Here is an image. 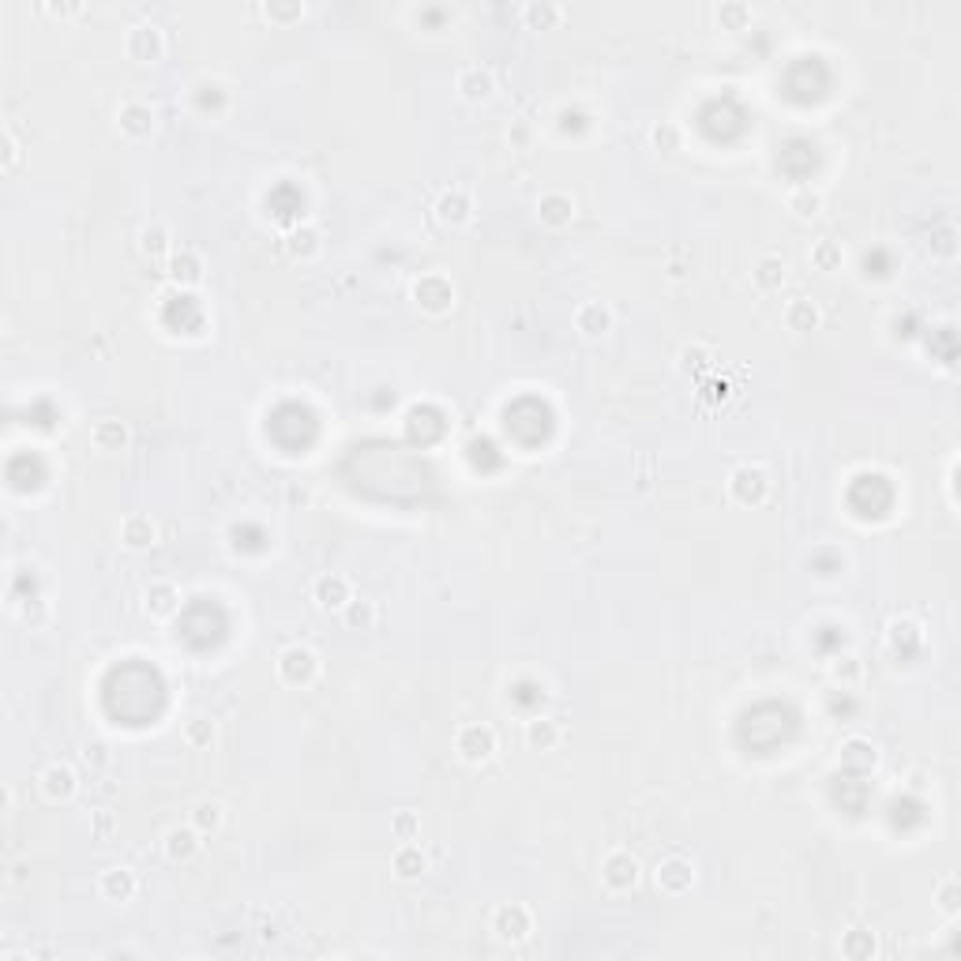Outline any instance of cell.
Wrapping results in <instances>:
<instances>
[{
  "mask_svg": "<svg viewBox=\"0 0 961 961\" xmlns=\"http://www.w3.org/2000/svg\"><path fill=\"white\" fill-rule=\"evenodd\" d=\"M279 676H282V683H289V688H308V683H316V676H319L316 650H308V646H286L279 654Z\"/></svg>",
  "mask_w": 961,
  "mask_h": 961,
  "instance_id": "obj_1",
  "label": "cell"
},
{
  "mask_svg": "<svg viewBox=\"0 0 961 961\" xmlns=\"http://www.w3.org/2000/svg\"><path fill=\"white\" fill-rule=\"evenodd\" d=\"M752 279L766 293L781 289V282H785V260H781V255H759L755 267H752Z\"/></svg>",
  "mask_w": 961,
  "mask_h": 961,
  "instance_id": "obj_25",
  "label": "cell"
},
{
  "mask_svg": "<svg viewBox=\"0 0 961 961\" xmlns=\"http://www.w3.org/2000/svg\"><path fill=\"white\" fill-rule=\"evenodd\" d=\"M177 605H181V593H177L174 583H165V579H162V583H151V586H147V612L158 616V620L174 616Z\"/></svg>",
  "mask_w": 961,
  "mask_h": 961,
  "instance_id": "obj_21",
  "label": "cell"
},
{
  "mask_svg": "<svg viewBox=\"0 0 961 961\" xmlns=\"http://www.w3.org/2000/svg\"><path fill=\"white\" fill-rule=\"evenodd\" d=\"M117 124H120L124 136L147 139V136L155 132V110L147 102H124L120 110H117Z\"/></svg>",
  "mask_w": 961,
  "mask_h": 961,
  "instance_id": "obj_11",
  "label": "cell"
},
{
  "mask_svg": "<svg viewBox=\"0 0 961 961\" xmlns=\"http://www.w3.org/2000/svg\"><path fill=\"white\" fill-rule=\"evenodd\" d=\"M493 931L503 939V943H522V939L533 931V916H529V909L526 905H500L496 912H493Z\"/></svg>",
  "mask_w": 961,
  "mask_h": 961,
  "instance_id": "obj_8",
  "label": "cell"
},
{
  "mask_svg": "<svg viewBox=\"0 0 961 961\" xmlns=\"http://www.w3.org/2000/svg\"><path fill=\"white\" fill-rule=\"evenodd\" d=\"M342 624L350 631H372L376 627V605L365 601V597H353V601L342 609Z\"/></svg>",
  "mask_w": 961,
  "mask_h": 961,
  "instance_id": "obj_29",
  "label": "cell"
},
{
  "mask_svg": "<svg viewBox=\"0 0 961 961\" xmlns=\"http://www.w3.org/2000/svg\"><path fill=\"white\" fill-rule=\"evenodd\" d=\"M215 736H218V729H215V721H210V717H191L184 725V743L188 747H210V743H215Z\"/></svg>",
  "mask_w": 961,
  "mask_h": 961,
  "instance_id": "obj_39",
  "label": "cell"
},
{
  "mask_svg": "<svg viewBox=\"0 0 961 961\" xmlns=\"http://www.w3.org/2000/svg\"><path fill=\"white\" fill-rule=\"evenodd\" d=\"M124 49L136 64H158L165 57V38H162V31L155 23H147L143 19V23H136L132 31H128Z\"/></svg>",
  "mask_w": 961,
  "mask_h": 961,
  "instance_id": "obj_5",
  "label": "cell"
},
{
  "mask_svg": "<svg viewBox=\"0 0 961 961\" xmlns=\"http://www.w3.org/2000/svg\"><path fill=\"white\" fill-rule=\"evenodd\" d=\"M391 834L398 841H414L421 834V819H417V811H395V819H391Z\"/></svg>",
  "mask_w": 961,
  "mask_h": 961,
  "instance_id": "obj_41",
  "label": "cell"
},
{
  "mask_svg": "<svg viewBox=\"0 0 961 961\" xmlns=\"http://www.w3.org/2000/svg\"><path fill=\"white\" fill-rule=\"evenodd\" d=\"M560 725L552 721V717H529L526 721V743L533 747V752H552V747L560 743Z\"/></svg>",
  "mask_w": 961,
  "mask_h": 961,
  "instance_id": "obj_22",
  "label": "cell"
},
{
  "mask_svg": "<svg viewBox=\"0 0 961 961\" xmlns=\"http://www.w3.org/2000/svg\"><path fill=\"white\" fill-rule=\"evenodd\" d=\"M785 324H788V331H815L823 324V308L815 301H807V297H800V301H788Z\"/></svg>",
  "mask_w": 961,
  "mask_h": 961,
  "instance_id": "obj_24",
  "label": "cell"
},
{
  "mask_svg": "<svg viewBox=\"0 0 961 961\" xmlns=\"http://www.w3.org/2000/svg\"><path fill=\"white\" fill-rule=\"evenodd\" d=\"M841 766H852V770H871L875 766V747L860 736H852L841 743Z\"/></svg>",
  "mask_w": 961,
  "mask_h": 961,
  "instance_id": "obj_30",
  "label": "cell"
},
{
  "mask_svg": "<svg viewBox=\"0 0 961 961\" xmlns=\"http://www.w3.org/2000/svg\"><path fill=\"white\" fill-rule=\"evenodd\" d=\"M729 493L736 503L752 507V503H762L766 493H770V477H766L762 466H736L729 474Z\"/></svg>",
  "mask_w": 961,
  "mask_h": 961,
  "instance_id": "obj_4",
  "label": "cell"
},
{
  "mask_svg": "<svg viewBox=\"0 0 961 961\" xmlns=\"http://www.w3.org/2000/svg\"><path fill=\"white\" fill-rule=\"evenodd\" d=\"M424 871H429V857H424V849L405 841L395 852V875L398 879H417V875H424Z\"/></svg>",
  "mask_w": 961,
  "mask_h": 961,
  "instance_id": "obj_27",
  "label": "cell"
},
{
  "mask_svg": "<svg viewBox=\"0 0 961 961\" xmlns=\"http://www.w3.org/2000/svg\"><path fill=\"white\" fill-rule=\"evenodd\" d=\"M436 218L443 226H466L469 218H474V200H469V191H462V188L443 191V196L436 200Z\"/></svg>",
  "mask_w": 961,
  "mask_h": 961,
  "instance_id": "obj_14",
  "label": "cell"
},
{
  "mask_svg": "<svg viewBox=\"0 0 961 961\" xmlns=\"http://www.w3.org/2000/svg\"><path fill=\"white\" fill-rule=\"evenodd\" d=\"M638 860L631 857V852H624V849H616V852H609V857L601 860V883L612 890V894H627V890H635L638 886Z\"/></svg>",
  "mask_w": 961,
  "mask_h": 961,
  "instance_id": "obj_6",
  "label": "cell"
},
{
  "mask_svg": "<svg viewBox=\"0 0 961 961\" xmlns=\"http://www.w3.org/2000/svg\"><path fill=\"white\" fill-rule=\"evenodd\" d=\"M260 12L271 19V23H282V27H286V23H297V19H305L308 8L301 4V0H289V4H286V0H271V4H263Z\"/></svg>",
  "mask_w": 961,
  "mask_h": 961,
  "instance_id": "obj_37",
  "label": "cell"
},
{
  "mask_svg": "<svg viewBox=\"0 0 961 961\" xmlns=\"http://www.w3.org/2000/svg\"><path fill=\"white\" fill-rule=\"evenodd\" d=\"M574 327L583 338H605L612 331V312L605 301H586L574 308Z\"/></svg>",
  "mask_w": 961,
  "mask_h": 961,
  "instance_id": "obj_12",
  "label": "cell"
},
{
  "mask_svg": "<svg viewBox=\"0 0 961 961\" xmlns=\"http://www.w3.org/2000/svg\"><path fill=\"white\" fill-rule=\"evenodd\" d=\"M19 620L27 627H46L49 624V605L41 601V597H27L23 609H19Z\"/></svg>",
  "mask_w": 961,
  "mask_h": 961,
  "instance_id": "obj_42",
  "label": "cell"
},
{
  "mask_svg": "<svg viewBox=\"0 0 961 961\" xmlns=\"http://www.w3.org/2000/svg\"><path fill=\"white\" fill-rule=\"evenodd\" d=\"M98 890H102L105 902H132L136 898V875L128 868H110V871H102Z\"/></svg>",
  "mask_w": 961,
  "mask_h": 961,
  "instance_id": "obj_19",
  "label": "cell"
},
{
  "mask_svg": "<svg viewBox=\"0 0 961 961\" xmlns=\"http://www.w3.org/2000/svg\"><path fill=\"white\" fill-rule=\"evenodd\" d=\"M830 676H834L838 683H860L864 661L857 654H841V657H834V665H830Z\"/></svg>",
  "mask_w": 961,
  "mask_h": 961,
  "instance_id": "obj_40",
  "label": "cell"
},
{
  "mask_svg": "<svg viewBox=\"0 0 961 961\" xmlns=\"http://www.w3.org/2000/svg\"><path fill=\"white\" fill-rule=\"evenodd\" d=\"M91 440H94L98 451H124L128 440H132V432H128V424H124V421H113V417H110V421H98V424H94Z\"/></svg>",
  "mask_w": 961,
  "mask_h": 961,
  "instance_id": "obj_23",
  "label": "cell"
},
{
  "mask_svg": "<svg viewBox=\"0 0 961 961\" xmlns=\"http://www.w3.org/2000/svg\"><path fill=\"white\" fill-rule=\"evenodd\" d=\"M162 852L174 864L181 860H191L200 852V830L196 826H169L165 830V838H162Z\"/></svg>",
  "mask_w": 961,
  "mask_h": 961,
  "instance_id": "obj_15",
  "label": "cell"
},
{
  "mask_svg": "<svg viewBox=\"0 0 961 961\" xmlns=\"http://www.w3.org/2000/svg\"><path fill=\"white\" fill-rule=\"evenodd\" d=\"M38 785H41V796L53 800V804H64V800H72L76 796V788H79V778L68 762H49L46 770L38 774Z\"/></svg>",
  "mask_w": 961,
  "mask_h": 961,
  "instance_id": "obj_7",
  "label": "cell"
},
{
  "mask_svg": "<svg viewBox=\"0 0 961 961\" xmlns=\"http://www.w3.org/2000/svg\"><path fill=\"white\" fill-rule=\"evenodd\" d=\"M113 830H117V819H113V811H91V834L94 838H113Z\"/></svg>",
  "mask_w": 961,
  "mask_h": 961,
  "instance_id": "obj_46",
  "label": "cell"
},
{
  "mask_svg": "<svg viewBox=\"0 0 961 961\" xmlns=\"http://www.w3.org/2000/svg\"><path fill=\"white\" fill-rule=\"evenodd\" d=\"M414 301L429 316H443V312L455 308V286L447 282L443 274H424V279L414 282Z\"/></svg>",
  "mask_w": 961,
  "mask_h": 961,
  "instance_id": "obj_2",
  "label": "cell"
},
{
  "mask_svg": "<svg viewBox=\"0 0 961 961\" xmlns=\"http://www.w3.org/2000/svg\"><path fill=\"white\" fill-rule=\"evenodd\" d=\"M654 879H657V890H665V894H688L695 883V868L688 857H665L657 864Z\"/></svg>",
  "mask_w": 961,
  "mask_h": 961,
  "instance_id": "obj_9",
  "label": "cell"
},
{
  "mask_svg": "<svg viewBox=\"0 0 961 961\" xmlns=\"http://www.w3.org/2000/svg\"><path fill=\"white\" fill-rule=\"evenodd\" d=\"M717 23H721V31H747V23H752V8H747L743 0H721Z\"/></svg>",
  "mask_w": 961,
  "mask_h": 961,
  "instance_id": "obj_32",
  "label": "cell"
},
{
  "mask_svg": "<svg viewBox=\"0 0 961 961\" xmlns=\"http://www.w3.org/2000/svg\"><path fill=\"white\" fill-rule=\"evenodd\" d=\"M455 752L462 755V762L481 766L496 752V733L488 729V725H462L458 736H455Z\"/></svg>",
  "mask_w": 961,
  "mask_h": 961,
  "instance_id": "obj_3",
  "label": "cell"
},
{
  "mask_svg": "<svg viewBox=\"0 0 961 961\" xmlns=\"http://www.w3.org/2000/svg\"><path fill=\"white\" fill-rule=\"evenodd\" d=\"M650 143L657 147V151L676 155V151H680V143H683V136H680V128H676L672 120H657V124L650 128Z\"/></svg>",
  "mask_w": 961,
  "mask_h": 961,
  "instance_id": "obj_38",
  "label": "cell"
},
{
  "mask_svg": "<svg viewBox=\"0 0 961 961\" xmlns=\"http://www.w3.org/2000/svg\"><path fill=\"white\" fill-rule=\"evenodd\" d=\"M935 905H939V912H947V916H957V879H947L943 886H939V894H935Z\"/></svg>",
  "mask_w": 961,
  "mask_h": 961,
  "instance_id": "obj_44",
  "label": "cell"
},
{
  "mask_svg": "<svg viewBox=\"0 0 961 961\" xmlns=\"http://www.w3.org/2000/svg\"><path fill=\"white\" fill-rule=\"evenodd\" d=\"M538 218L552 229H564L571 226L574 218V200L567 196V191H545V196L538 200Z\"/></svg>",
  "mask_w": 961,
  "mask_h": 961,
  "instance_id": "obj_16",
  "label": "cell"
},
{
  "mask_svg": "<svg viewBox=\"0 0 961 961\" xmlns=\"http://www.w3.org/2000/svg\"><path fill=\"white\" fill-rule=\"evenodd\" d=\"M785 207L793 210L796 218H804V222H807V218H815L819 210H823V196H819V191H811V188H796L793 196L785 200Z\"/></svg>",
  "mask_w": 961,
  "mask_h": 961,
  "instance_id": "obj_33",
  "label": "cell"
},
{
  "mask_svg": "<svg viewBox=\"0 0 961 961\" xmlns=\"http://www.w3.org/2000/svg\"><path fill=\"white\" fill-rule=\"evenodd\" d=\"M714 365V350L707 346V342H691V346H683L680 353V369L683 372H707Z\"/></svg>",
  "mask_w": 961,
  "mask_h": 961,
  "instance_id": "obj_34",
  "label": "cell"
},
{
  "mask_svg": "<svg viewBox=\"0 0 961 961\" xmlns=\"http://www.w3.org/2000/svg\"><path fill=\"white\" fill-rule=\"evenodd\" d=\"M312 597H316L319 609H346L353 601V590H350L346 574H324V579H316Z\"/></svg>",
  "mask_w": 961,
  "mask_h": 961,
  "instance_id": "obj_13",
  "label": "cell"
},
{
  "mask_svg": "<svg viewBox=\"0 0 961 961\" xmlns=\"http://www.w3.org/2000/svg\"><path fill=\"white\" fill-rule=\"evenodd\" d=\"M496 91V76L493 68H485V64H466L458 72V94L466 102H488Z\"/></svg>",
  "mask_w": 961,
  "mask_h": 961,
  "instance_id": "obj_10",
  "label": "cell"
},
{
  "mask_svg": "<svg viewBox=\"0 0 961 961\" xmlns=\"http://www.w3.org/2000/svg\"><path fill=\"white\" fill-rule=\"evenodd\" d=\"M0 147H4V151H0V165H4V174H12V169H19V158H23V147H19V139H15L12 128H4V136H0Z\"/></svg>",
  "mask_w": 961,
  "mask_h": 961,
  "instance_id": "obj_43",
  "label": "cell"
},
{
  "mask_svg": "<svg viewBox=\"0 0 961 961\" xmlns=\"http://www.w3.org/2000/svg\"><path fill=\"white\" fill-rule=\"evenodd\" d=\"M191 826H196L200 834H215V830L222 826V807L215 800H200L196 807H191Z\"/></svg>",
  "mask_w": 961,
  "mask_h": 961,
  "instance_id": "obj_35",
  "label": "cell"
},
{
  "mask_svg": "<svg viewBox=\"0 0 961 961\" xmlns=\"http://www.w3.org/2000/svg\"><path fill=\"white\" fill-rule=\"evenodd\" d=\"M83 759H87V766H94V770H110V762H113L110 747H105L102 740H91L87 747H83Z\"/></svg>",
  "mask_w": 961,
  "mask_h": 961,
  "instance_id": "obj_45",
  "label": "cell"
},
{
  "mask_svg": "<svg viewBox=\"0 0 961 961\" xmlns=\"http://www.w3.org/2000/svg\"><path fill=\"white\" fill-rule=\"evenodd\" d=\"M286 245V252L293 255V260H312V255L324 248V241H319V229L316 226H297V229H289V237L282 241Z\"/></svg>",
  "mask_w": 961,
  "mask_h": 961,
  "instance_id": "obj_26",
  "label": "cell"
},
{
  "mask_svg": "<svg viewBox=\"0 0 961 961\" xmlns=\"http://www.w3.org/2000/svg\"><path fill=\"white\" fill-rule=\"evenodd\" d=\"M845 260V252L838 241H815L811 245V263H815V271H838Z\"/></svg>",
  "mask_w": 961,
  "mask_h": 961,
  "instance_id": "obj_36",
  "label": "cell"
},
{
  "mask_svg": "<svg viewBox=\"0 0 961 961\" xmlns=\"http://www.w3.org/2000/svg\"><path fill=\"white\" fill-rule=\"evenodd\" d=\"M564 8L560 4H552V0H529V4H522V19H526V27L533 31H552V27H560L564 23Z\"/></svg>",
  "mask_w": 961,
  "mask_h": 961,
  "instance_id": "obj_20",
  "label": "cell"
},
{
  "mask_svg": "<svg viewBox=\"0 0 961 961\" xmlns=\"http://www.w3.org/2000/svg\"><path fill=\"white\" fill-rule=\"evenodd\" d=\"M120 541L128 545V548H151L155 541H158V526H155V519L151 515H124V522H120Z\"/></svg>",
  "mask_w": 961,
  "mask_h": 961,
  "instance_id": "obj_17",
  "label": "cell"
},
{
  "mask_svg": "<svg viewBox=\"0 0 961 961\" xmlns=\"http://www.w3.org/2000/svg\"><path fill=\"white\" fill-rule=\"evenodd\" d=\"M165 274H169V279H174L177 286H200V282H203V260H200L196 252L181 248V252L169 255Z\"/></svg>",
  "mask_w": 961,
  "mask_h": 961,
  "instance_id": "obj_18",
  "label": "cell"
},
{
  "mask_svg": "<svg viewBox=\"0 0 961 961\" xmlns=\"http://www.w3.org/2000/svg\"><path fill=\"white\" fill-rule=\"evenodd\" d=\"M169 226H162V222H151V226H143V233H139V252L147 255V260H162V255L169 252Z\"/></svg>",
  "mask_w": 961,
  "mask_h": 961,
  "instance_id": "obj_28",
  "label": "cell"
},
{
  "mask_svg": "<svg viewBox=\"0 0 961 961\" xmlns=\"http://www.w3.org/2000/svg\"><path fill=\"white\" fill-rule=\"evenodd\" d=\"M841 954L852 957V961H868V957H875V935H871L868 928H852V931H845V939H841Z\"/></svg>",
  "mask_w": 961,
  "mask_h": 961,
  "instance_id": "obj_31",
  "label": "cell"
}]
</instances>
